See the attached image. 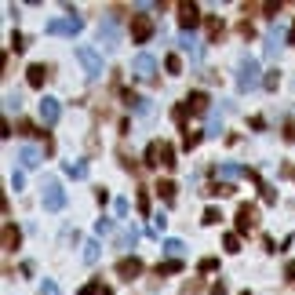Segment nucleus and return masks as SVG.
<instances>
[{
    "mask_svg": "<svg viewBox=\"0 0 295 295\" xmlns=\"http://www.w3.org/2000/svg\"><path fill=\"white\" fill-rule=\"evenodd\" d=\"M259 84V62L251 55H241V66H237V88L241 91H251Z\"/></svg>",
    "mask_w": 295,
    "mask_h": 295,
    "instance_id": "nucleus-1",
    "label": "nucleus"
},
{
    "mask_svg": "<svg viewBox=\"0 0 295 295\" xmlns=\"http://www.w3.org/2000/svg\"><path fill=\"white\" fill-rule=\"evenodd\" d=\"M77 62L84 66V73H88V77H102V55H99L91 44H80V48H77Z\"/></svg>",
    "mask_w": 295,
    "mask_h": 295,
    "instance_id": "nucleus-2",
    "label": "nucleus"
},
{
    "mask_svg": "<svg viewBox=\"0 0 295 295\" xmlns=\"http://www.w3.org/2000/svg\"><path fill=\"white\" fill-rule=\"evenodd\" d=\"M80 26H84V22H80V15H73V11H69V19H55V22H48V33H51V36H77V33H80Z\"/></svg>",
    "mask_w": 295,
    "mask_h": 295,
    "instance_id": "nucleus-3",
    "label": "nucleus"
},
{
    "mask_svg": "<svg viewBox=\"0 0 295 295\" xmlns=\"http://www.w3.org/2000/svg\"><path fill=\"white\" fill-rule=\"evenodd\" d=\"M132 73H135L139 80H153V77H157V59L146 55V51H139V55L132 59Z\"/></svg>",
    "mask_w": 295,
    "mask_h": 295,
    "instance_id": "nucleus-4",
    "label": "nucleus"
},
{
    "mask_svg": "<svg viewBox=\"0 0 295 295\" xmlns=\"http://www.w3.org/2000/svg\"><path fill=\"white\" fill-rule=\"evenodd\" d=\"M40 200H44L48 212H62V208H66V190L59 182H44V197H40Z\"/></svg>",
    "mask_w": 295,
    "mask_h": 295,
    "instance_id": "nucleus-5",
    "label": "nucleus"
},
{
    "mask_svg": "<svg viewBox=\"0 0 295 295\" xmlns=\"http://www.w3.org/2000/svg\"><path fill=\"white\" fill-rule=\"evenodd\" d=\"M59 117H62V106H59V99L44 95V99H40V120H44L48 128H55V124H59Z\"/></svg>",
    "mask_w": 295,
    "mask_h": 295,
    "instance_id": "nucleus-6",
    "label": "nucleus"
},
{
    "mask_svg": "<svg viewBox=\"0 0 295 295\" xmlns=\"http://www.w3.org/2000/svg\"><path fill=\"white\" fill-rule=\"evenodd\" d=\"M179 48H182L186 55H193V59H200V40H197L193 33H182V36H179Z\"/></svg>",
    "mask_w": 295,
    "mask_h": 295,
    "instance_id": "nucleus-7",
    "label": "nucleus"
},
{
    "mask_svg": "<svg viewBox=\"0 0 295 295\" xmlns=\"http://www.w3.org/2000/svg\"><path fill=\"white\" fill-rule=\"evenodd\" d=\"M117 273H120L124 281H132V277H139V273H142V263H139V259H124V263L117 266Z\"/></svg>",
    "mask_w": 295,
    "mask_h": 295,
    "instance_id": "nucleus-8",
    "label": "nucleus"
},
{
    "mask_svg": "<svg viewBox=\"0 0 295 295\" xmlns=\"http://www.w3.org/2000/svg\"><path fill=\"white\" fill-rule=\"evenodd\" d=\"M132 33H135V40H139V44H142V40H150V33H153V26H150V19H135L132 22Z\"/></svg>",
    "mask_w": 295,
    "mask_h": 295,
    "instance_id": "nucleus-9",
    "label": "nucleus"
},
{
    "mask_svg": "<svg viewBox=\"0 0 295 295\" xmlns=\"http://www.w3.org/2000/svg\"><path fill=\"white\" fill-rule=\"evenodd\" d=\"M19 160H22V168H36L40 164V150L36 146H22L19 150Z\"/></svg>",
    "mask_w": 295,
    "mask_h": 295,
    "instance_id": "nucleus-10",
    "label": "nucleus"
},
{
    "mask_svg": "<svg viewBox=\"0 0 295 295\" xmlns=\"http://www.w3.org/2000/svg\"><path fill=\"white\" fill-rule=\"evenodd\" d=\"M281 40H284V29H281V26H273V29H270V36H266V55H277Z\"/></svg>",
    "mask_w": 295,
    "mask_h": 295,
    "instance_id": "nucleus-11",
    "label": "nucleus"
},
{
    "mask_svg": "<svg viewBox=\"0 0 295 295\" xmlns=\"http://www.w3.org/2000/svg\"><path fill=\"white\" fill-rule=\"evenodd\" d=\"M197 19H200V11L193 4H182V33H190V26H197Z\"/></svg>",
    "mask_w": 295,
    "mask_h": 295,
    "instance_id": "nucleus-12",
    "label": "nucleus"
},
{
    "mask_svg": "<svg viewBox=\"0 0 295 295\" xmlns=\"http://www.w3.org/2000/svg\"><path fill=\"white\" fill-rule=\"evenodd\" d=\"M99 36L106 40V48H117V26H113V22H102V26H99Z\"/></svg>",
    "mask_w": 295,
    "mask_h": 295,
    "instance_id": "nucleus-13",
    "label": "nucleus"
},
{
    "mask_svg": "<svg viewBox=\"0 0 295 295\" xmlns=\"http://www.w3.org/2000/svg\"><path fill=\"white\" fill-rule=\"evenodd\" d=\"M26 73H29V77H26V80H29V84H33V88H44V77H48V69H44V66H29V69H26Z\"/></svg>",
    "mask_w": 295,
    "mask_h": 295,
    "instance_id": "nucleus-14",
    "label": "nucleus"
},
{
    "mask_svg": "<svg viewBox=\"0 0 295 295\" xmlns=\"http://www.w3.org/2000/svg\"><path fill=\"white\" fill-rule=\"evenodd\" d=\"M219 175H223V179H241V175H248V172H244L241 164H219Z\"/></svg>",
    "mask_w": 295,
    "mask_h": 295,
    "instance_id": "nucleus-15",
    "label": "nucleus"
},
{
    "mask_svg": "<svg viewBox=\"0 0 295 295\" xmlns=\"http://www.w3.org/2000/svg\"><path fill=\"white\" fill-rule=\"evenodd\" d=\"M186 109H193V113H204V109H208V99L197 91V95H190V99H186Z\"/></svg>",
    "mask_w": 295,
    "mask_h": 295,
    "instance_id": "nucleus-16",
    "label": "nucleus"
},
{
    "mask_svg": "<svg viewBox=\"0 0 295 295\" xmlns=\"http://www.w3.org/2000/svg\"><path fill=\"white\" fill-rule=\"evenodd\" d=\"M66 172H69L73 179H84V175H88V164H84V160H69V164H66Z\"/></svg>",
    "mask_w": 295,
    "mask_h": 295,
    "instance_id": "nucleus-17",
    "label": "nucleus"
},
{
    "mask_svg": "<svg viewBox=\"0 0 295 295\" xmlns=\"http://www.w3.org/2000/svg\"><path fill=\"white\" fill-rule=\"evenodd\" d=\"M84 263H99V241H88V244H84Z\"/></svg>",
    "mask_w": 295,
    "mask_h": 295,
    "instance_id": "nucleus-18",
    "label": "nucleus"
},
{
    "mask_svg": "<svg viewBox=\"0 0 295 295\" xmlns=\"http://www.w3.org/2000/svg\"><path fill=\"white\" fill-rule=\"evenodd\" d=\"M160 153H164V146H160V142H153V146L146 150V164H160Z\"/></svg>",
    "mask_w": 295,
    "mask_h": 295,
    "instance_id": "nucleus-19",
    "label": "nucleus"
},
{
    "mask_svg": "<svg viewBox=\"0 0 295 295\" xmlns=\"http://www.w3.org/2000/svg\"><path fill=\"white\" fill-rule=\"evenodd\" d=\"M132 109H139L142 117H150V113H153V106H150V99H132Z\"/></svg>",
    "mask_w": 295,
    "mask_h": 295,
    "instance_id": "nucleus-20",
    "label": "nucleus"
},
{
    "mask_svg": "<svg viewBox=\"0 0 295 295\" xmlns=\"http://www.w3.org/2000/svg\"><path fill=\"white\" fill-rule=\"evenodd\" d=\"M237 226H241V233H244V230H251V212H248V208H241V215H237Z\"/></svg>",
    "mask_w": 295,
    "mask_h": 295,
    "instance_id": "nucleus-21",
    "label": "nucleus"
},
{
    "mask_svg": "<svg viewBox=\"0 0 295 295\" xmlns=\"http://www.w3.org/2000/svg\"><path fill=\"white\" fill-rule=\"evenodd\" d=\"M182 241H164V251H168V255H182Z\"/></svg>",
    "mask_w": 295,
    "mask_h": 295,
    "instance_id": "nucleus-22",
    "label": "nucleus"
},
{
    "mask_svg": "<svg viewBox=\"0 0 295 295\" xmlns=\"http://www.w3.org/2000/svg\"><path fill=\"white\" fill-rule=\"evenodd\" d=\"M15 241H19V230L15 226H4V248H15Z\"/></svg>",
    "mask_w": 295,
    "mask_h": 295,
    "instance_id": "nucleus-23",
    "label": "nucleus"
},
{
    "mask_svg": "<svg viewBox=\"0 0 295 295\" xmlns=\"http://www.w3.org/2000/svg\"><path fill=\"white\" fill-rule=\"evenodd\" d=\"M157 193H160L164 200H172V197H175V186H172V182H160V186H157Z\"/></svg>",
    "mask_w": 295,
    "mask_h": 295,
    "instance_id": "nucleus-24",
    "label": "nucleus"
},
{
    "mask_svg": "<svg viewBox=\"0 0 295 295\" xmlns=\"http://www.w3.org/2000/svg\"><path fill=\"white\" fill-rule=\"evenodd\" d=\"M135 241H139V230H128V233H124V237H120V248H132Z\"/></svg>",
    "mask_w": 295,
    "mask_h": 295,
    "instance_id": "nucleus-25",
    "label": "nucleus"
},
{
    "mask_svg": "<svg viewBox=\"0 0 295 295\" xmlns=\"http://www.w3.org/2000/svg\"><path fill=\"white\" fill-rule=\"evenodd\" d=\"M40 295H62V291H59L55 281H44V284H40Z\"/></svg>",
    "mask_w": 295,
    "mask_h": 295,
    "instance_id": "nucleus-26",
    "label": "nucleus"
},
{
    "mask_svg": "<svg viewBox=\"0 0 295 295\" xmlns=\"http://www.w3.org/2000/svg\"><path fill=\"white\" fill-rule=\"evenodd\" d=\"M160 164H168V168L175 164V150H172V146H164V153H160Z\"/></svg>",
    "mask_w": 295,
    "mask_h": 295,
    "instance_id": "nucleus-27",
    "label": "nucleus"
},
{
    "mask_svg": "<svg viewBox=\"0 0 295 295\" xmlns=\"http://www.w3.org/2000/svg\"><path fill=\"white\" fill-rule=\"evenodd\" d=\"M223 215H219V208H208V212H204V223H219Z\"/></svg>",
    "mask_w": 295,
    "mask_h": 295,
    "instance_id": "nucleus-28",
    "label": "nucleus"
},
{
    "mask_svg": "<svg viewBox=\"0 0 295 295\" xmlns=\"http://www.w3.org/2000/svg\"><path fill=\"white\" fill-rule=\"evenodd\" d=\"M223 244H226V251H241V241H237V237H233V233H230V237H226V241H223Z\"/></svg>",
    "mask_w": 295,
    "mask_h": 295,
    "instance_id": "nucleus-29",
    "label": "nucleus"
},
{
    "mask_svg": "<svg viewBox=\"0 0 295 295\" xmlns=\"http://www.w3.org/2000/svg\"><path fill=\"white\" fill-rule=\"evenodd\" d=\"M11 186H15V190H22V186H26V175H22V172H15V175H11Z\"/></svg>",
    "mask_w": 295,
    "mask_h": 295,
    "instance_id": "nucleus-30",
    "label": "nucleus"
},
{
    "mask_svg": "<svg viewBox=\"0 0 295 295\" xmlns=\"http://www.w3.org/2000/svg\"><path fill=\"white\" fill-rule=\"evenodd\" d=\"M95 230H99V233H109V230H113V223H109V219H99V226H95Z\"/></svg>",
    "mask_w": 295,
    "mask_h": 295,
    "instance_id": "nucleus-31",
    "label": "nucleus"
},
{
    "mask_svg": "<svg viewBox=\"0 0 295 295\" xmlns=\"http://www.w3.org/2000/svg\"><path fill=\"white\" fill-rule=\"evenodd\" d=\"M288 277H291V281H295V263H291V266H288Z\"/></svg>",
    "mask_w": 295,
    "mask_h": 295,
    "instance_id": "nucleus-32",
    "label": "nucleus"
}]
</instances>
